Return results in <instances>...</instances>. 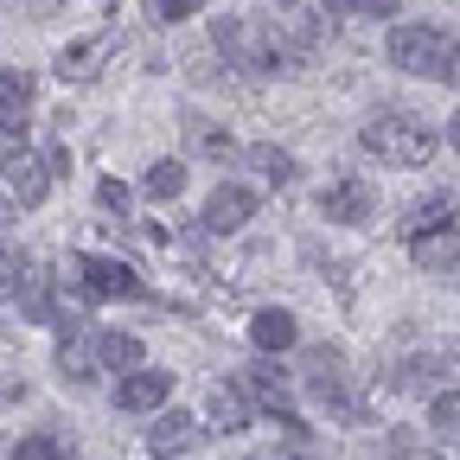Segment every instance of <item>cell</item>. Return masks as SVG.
Returning <instances> with one entry per match:
<instances>
[{
  "label": "cell",
  "mask_w": 460,
  "mask_h": 460,
  "mask_svg": "<svg viewBox=\"0 0 460 460\" xmlns=\"http://www.w3.org/2000/svg\"><path fill=\"white\" fill-rule=\"evenodd\" d=\"M358 141H365V154H377L390 166H429L435 147H441V135L422 122V115H410V109H377L358 128Z\"/></svg>",
  "instance_id": "obj_1"
},
{
  "label": "cell",
  "mask_w": 460,
  "mask_h": 460,
  "mask_svg": "<svg viewBox=\"0 0 460 460\" xmlns=\"http://www.w3.org/2000/svg\"><path fill=\"white\" fill-rule=\"evenodd\" d=\"M0 180H7V192L20 205H45L51 192V160H39L20 135H0Z\"/></svg>",
  "instance_id": "obj_2"
},
{
  "label": "cell",
  "mask_w": 460,
  "mask_h": 460,
  "mask_svg": "<svg viewBox=\"0 0 460 460\" xmlns=\"http://www.w3.org/2000/svg\"><path fill=\"white\" fill-rule=\"evenodd\" d=\"M77 281H84L90 301H115V295L135 301V295H141V275H135L128 262H115V256H96V250L77 256Z\"/></svg>",
  "instance_id": "obj_3"
},
{
  "label": "cell",
  "mask_w": 460,
  "mask_h": 460,
  "mask_svg": "<svg viewBox=\"0 0 460 460\" xmlns=\"http://www.w3.org/2000/svg\"><path fill=\"white\" fill-rule=\"evenodd\" d=\"M435 51H441V32L435 26H390L384 39V58L396 71H410V77H429L435 71Z\"/></svg>",
  "instance_id": "obj_4"
},
{
  "label": "cell",
  "mask_w": 460,
  "mask_h": 460,
  "mask_svg": "<svg viewBox=\"0 0 460 460\" xmlns=\"http://www.w3.org/2000/svg\"><path fill=\"white\" fill-rule=\"evenodd\" d=\"M371 211H377V186L358 180V172H345V180H332V186L320 192V217H326V224H365Z\"/></svg>",
  "instance_id": "obj_5"
},
{
  "label": "cell",
  "mask_w": 460,
  "mask_h": 460,
  "mask_svg": "<svg viewBox=\"0 0 460 460\" xmlns=\"http://www.w3.org/2000/svg\"><path fill=\"white\" fill-rule=\"evenodd\" d=\"M237 390H243L250 402H262L269 416H281V410H288V390H295V371H288L281 358H256V365L237 371Z\"/></svg>",
  "instance_id": "obj_6"
},
{
  "label": "cell",
  "mask_w": 460,
  "mask_h": 460,
  "mask_svg": "<svg viewBox=\"0 0 460 460\" xmlns=\"http://www.w3.org/2000/svg\"><path fill=\"white\" fill-rule=\"evenodd\" d=\"M256 217V192L250 186H217L211 199H205V230H211V237H230V230H243Z\"/></svg>",
  "instance_id": "obj_7"
},
{
  "label": "cell",
  "mask_w": 460,
  "mask_h": 460,
  "mask_svg": "<svg viewBox=\"0 0 460 460\" xmlns=\"http://www.w3.org/2000/svg\"><path fill=\"white\" fill-rule=\"evenodd\" d=\"M166 396H172V371H128L122 384H115V410H128V416H154Z\"/></svg>",
  "instance_id": "obj_8"
},
{
  "label": "cell",
  "mask_w": 460,
  "mask_h": 460,
  "mask_svg": "<svg viewBox=\"0 0 460 460\" xmlns=\"http://www.w3.org/2000/svg\"><path fill=\"white\" fill-rule=\"evenodd\" d=\"M250 345L262 358H281V352H295L301 345V320L288 314V307H262L256 320H250Z\"/></svg>",
  "instance_id": "obj_9"
},
{
  "label": "cell",
  "mask_w": 460,
  "mask_h": 460,
  "mask_svg": "<svg viewBox=\"0 0 460 460\" xmlns=\"http://www.w3.org/2000/svg\"><path fill=\"white\" fill-rule=\"evenodd\" d=\"M205 441V429H199V416H186V410H172V416H160L154 429H147V447L160 454V460H180V454H192Z\"/></svg>",
  "instance_id": "obj_10"
},
{
  "label": "cell",
  "mask_w": 460,
  "mask_h": 460,
  "mask_svg": "<svg viewBox=\"0 0 460 460\" xmlns=\"http://www.w3.org/2000/svg\"><path fill=\"white\" fill-rule=\"evenodd\" d=\"M435 230H454V199H447V192H435V199H416L410 211H402V237H410V243L435 237Z\"/></svg>",
  "instance_id": "obj_11"
},
{
  "label": "cell",
  "mask_w": 460,
  "mask_h": 460,
  "mask_svg": "<svg viewBox=\"0 0 460 460\" xmlns=\"http://www.w3.org/2000/svg\"><path fill=\"white\" fill-rule=\"evenodd\" d=\"M32 109V71H0V135H20Z\"/></svg>",
  "instance_id": "obj_12"
},
{
  "label": "cell",
  "mask_w": 460,
  "mask_h": 460,
  "mask_svg": "<svg viewBox=\"0 0 460 460\" xmlns=\"http://www.w3.org/2000/svg\"><path fill=\"white\" fill-rule=\"evenodd\" d=\"M96 365H102V371H122V377H128V371H147V365H141V339L122 332V326L96 332Z\"/></svg>",
  "instance_id": "obj_13"
},
{
  "label": "cell",
  "mask_w": 460,
  "mask_h": 460,
  "mask_svg": "<svg viewBox=\"0 0 460 460\" xmlns=\"http://www.w3.org/2000/svg\"><path fill=\"white\" fill-rule=\"evenodd\" d=\"M205 416H211L224 435H237V429L250 422V396H243L237 384H211V396H205Z\"/></svg>",
  "instance_id": "obj_14"
},
{
  "label": "cell",
  "mask_w": 460,
  "mask_h": 460,
  "mask_svg": "<svg viewBox=\"0 0 460 460\" xmlns=\"http://www.w3.org/2000/svg\"><path fill=\"white\" fill-rule=\"evenodd\" d=\"M102 58H109V39H77V45L58 51V77H65V84H84V77H96Z\"/></svg>",
  "instance_id": "obj_15"
},
{
  "label": "cell",
  "mask_w": 460,
  "mask_h": 460,
  "mask_svg": "<svg viewBox=\"0 0 460 460\" xmlns=\"http://www.w3.org/2000/svg\"><path fill=\"white\" fill-rule=\"evenodd\" d=\"M410 250H416V262H422L429 275L460 269V224H454V230H435V237H422V243H410Z\"/></svg>",
  "instance_id": "obj_16"
},
{
  "label": "cell",
  "mask_w": 460,
  "mask_h": 460,
  "mask_svg": "<svg viewBox=\"0 0 460 460\" xmlns=\"http://www.w3.org/2000/svg\"><path fill=\"white\" fill-rule=\"evenodd\" d=\"M71 454H77V441H71V435H58V429H32L7 460H71Z\"/></svg>",
  "instance_id": "obj_17"
},
{
  "label": "cell",
  "mask_w": 460,
  "mask_h": 460,
  "mask_svg": "<svg viewBox=\"0 0 460 460\" xmlns=\"http://www.w3.org/2000/svg\"><path fill=\"white\" fill-rule=\"evenodd\" d=\"M186 147L205 154V160H224L230 154V128H217L211 115H186Z\"/></svg>",
  "instance_id": "obj_18"
},
{
  "label": "cell",
  "mask_w": 460,
  "mask_h": 460,
  "mask_svg": "<svg viewBox=\"0 0 460 460\" xmlns=\"http://www.w3.org/2000/svg\"><path fill=\"white\" fill-rule=\"evenodd\" d=\"M141 192L160 199V205H166V199H180V192H186V160H154V166H147V180H141Z\"/></svg>",
  "instance_id": "obj_19"
},
{
  "label": "cell",
  "mask_w": 460,
  "mask_h": 460,
  "mask_svg": "<svg viewBox=\"0 0 460 460\" xmlns=\"http://www.w3.org/2000/svg\"><path fill=\"white\" fill-rule=\"evenodd\" d=\"M435 377H441V358H435V352H429V358H402V365L390 371V384H396V390H410V396H429Z\"/></svg>",
  "instance_id": "obj_20"
},
{
  "label": "cell",
  "mask_w": 460,
  "mask_h": 460,
  "mask_svg": "<svg viewBox=\"0 0 460 460\" xmlns=\"http://www.w3.org/2000/svg\"><path fill=\"white\" fill-rule=\"evenodd\" d=\"M250 166L262 172L269 186H295V172H301V166H295V154H288V147H269V141H262V147H250Z\"/></svg>",
  "instance_id": "obj_21"
},
{
  "label": "cell",
  "mask_w": 460,
  "mask_h": 460,
  "mask_svg": "<svg viewBox=\"0 0 460 460\" xmlns=\"http://www.w3.org/2000/svg\"><path fill=\"white\" fill-rule=\"evenodd\" d=\"M384 460H435V447H429L422 429H390L384 435Z\"/></svg>",
  "instance_id": "obj_22"
},
{
  "label": "cell",
  "mask_w": 460,
  "mask_h": 460,
  "mask_svg": "<svg viewBox=\"0 0 460 460\" xmlns=\"http://www.w3.org/2000/svg\"><path fill=\"white\" fill-rule=\"evenodd\" d=\"M320 7L339 13V20H352V13H365V20H396L402 0H320Z\"/></svg>",
  "instance_id": "obj_23"
},
{
  "label": "cell",
  "mask_w": 460,
  "mask_h": 460,
  "mask_svg": "<svg viewBox=\"0 0 460 460\" xmlns=\"http://www.w3.org/2000/svg\"><path fill=\"white\" fill-rule=\"evenodd\" d=\"M429 429H441V435L460 441V390H435L429 396Z\"/></svg>",
  "instance_id": "obj_24"
},
{
  "label": "cell",
  "mask_w": 460,
  "mask_h": 460,
  "mask_svg": "<svg viewBox=\"0 0 460 460\" xmlns=\"http://www.w3.org/2000/svg\"><path fill=\"white\" fill-rule=\"evenodd\" d=\"M435 84H447V90H460V39L454 32H441V51H435V71H429Z\"/></svg>",
  "instance_id": "obj_25"
},
{
  "label": "cell",
  "mask_w": 460,
  "mask_h": 460,
  "mask_svg": "<svg viewBox=\"0 0 460 460\" xmlns=\"http://www.w3.org/2000/svg\"><path fill=\"white\" fill-rule=\"evenodd\" d=\"M58 371H65L71 384H84V377H90V352L77 345V332H65V339H58Z\"/></svg>",
  "instance_id": "obj_26"
},
{
  "label": "cell",
  "mask_w": 460,
  "mask_h": 460,
  "mask_svg": "<svg viewBox=\"0 0 460 460\" xmlns=\"http://www.w3.org/2000/svg\"><path fill=\"white\" fill-rule=\"evenodd\" d=\"M96 205H102L109 217H128V205H135V192H128L122 180H102V186H96Z\"/></svg>",
  "instance_id": "obj_27"
},
{
  "label": "cell",
  "mask_w": 460,
  "mask_h": 460,
  "mask_svg": "<svg viewBox=\"0 0 460 460\" xmlns=\"http://www.w3.org/2000/svg\"><path fill=\"white\" fill-rule=\"evenodd\" d=\"M20 275H26V256L0 243V288H20Z\"/></svg>",
  "instance_id": "obj_28"
},
{
  "label": "cell",
  "mask_w": 460,
  "mask_h": 460,
  "mask_svg": "<svg viewBox=\"0 0 460 460\" xmlns=\"http://www.w3.org/2000/svg\"><path fill=\"white\" fill-rule=\"evenodd\" d=\"M154 13H160V20H192L199 0H154Z\"/></svg>",
  "instance_id": "obj_29"
},
{
  "label": "cell",
  "mask_w": 460,
  "mask_h": 460,
  "mask_svg": "<svg viewBox=\"0 0 460 460\" xmlns=\"http://www.w3.org/2000/svg\"><path fill=\"white\" fill-rule=\"evenodd\" d=\"M7 224H20V199H13V192H0V230H7Z\"/></svg>",
  "instance_id": "obj_30"
},
{
  "label": "cell",
  "mask_w": 460,
  "mask_h": 460,
  "mask_svg": "<svg viewBox=\"0 0 460 460\" xmlns=\"http://www.w3.org/2000/svg\"><path fill=\"white\" fill-rule=\"evenodd\" d=\"M26 7H32L39 20H58V7H65V0H26Z\"/></svg>",
  "instance_id": "obj_31"
},
{
  "label": "cell",
  "mask_w": 460,
  "mask_h": 460,
  "mask_svg": "<svg viewBox=\"0 0 460 460\" xmlns=\"http://www.w3.org/2000/svg\"><path fill=\"white\" fill-rule=\"evenodd\" d=\"M243 460H295V447H262V454H243Z\"/></svg>",
  "instance_id": "obj_32"
},
{
  "label": "cell",
  "mask_w": 460,
  "mask_h": 460,
  "mask_svg": "<svg viewBox=\"0 0 460 460\" xmlns=\"http://www.w3.org/2000/svg\"><path fill=\"white\" fill-rule=\"evenodd\" d=\"M447 141H454V147H460V109H454V115H447Z\"/></svg>",
  "instance_id": "obj_33"
},
{
  "label": "cell",
  "mask_w": 460,
  "mask_h": 460,
  "mask_svg": "<svg viewBox=\"0 0 460 460\" xmlns=\"http://www.w3.org/2000/svg\"><path fill=\"white\" fill-rule=\"evenodd\" d=\"M275 7H295V0H275Z\"/></svg>",
  "instance_id": "obj_34"
},
{
  "label": "cell",
  "mask_w": 460,
  "mask_h": 460,
  "mask_svg": "<svg viewBox=\"0 0 460 460\" xmlns=\"http://www.w3.org/2000/svg\"><path fill=\"white\" fill-rule=\"evenodd\" d=\"M102 7H115V0H102Z\"/></svg>",
  "instance_id": "obj_35"
},
{
  "label": "cell",
  "mask_w": 460,
  "mask_h": 460,
  "mask_svg": "<svg viewBox=\"0 0 460 460\" xmlns=\"http://www.w3.org/2000/svg\"><path fill=\"white\" fill-rule=\"evenodd\" d=\"M0 339H7V326H0Z\"/></svg>",
  "instance_id": "obj_36"
}]
</instances>
